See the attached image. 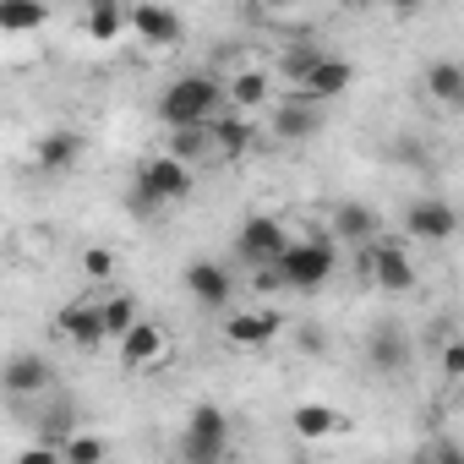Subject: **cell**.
Here are the masks:
<instances>
[{"label": "cell", "mask_w": 464, "mask_h": 464, "mask_svg": "<svg viewBox=\"0 0 464 464\" xmlns=\"http://www.w3.org/2000/svg\"><path fill=\"white\" fill-rule=\"evenodd\" d=\"M218 104H224L218 77H208V72H180V77L159 93V121H164L169 131H197V126H208V121L218 115Z\"/></svg>", "instance_id": "cell-1"}, {"label": "cell", "mask_w": 464, "mask_h": 464, "mask_svg": "<svg viewBox=\"0 0 464 464\" xmlns=\"http://www.w3.org/2000/svg\"><path fill=\"white\" fill-rule=\"evenodd\" d=\"M191 186H197V175H191L180 159L153 153V159H142L137 175H131V202L148 208V213H159V208H169V202H186Z\"/></svg>", "instance_id": "cell-2"}, {"label": "cell", "mask_w": 464, "mask_h": 464, "mask_svg": "<svg viewBox=\"0 0 464 464\" xmlns=\"http://www.w3.org/2000/svg\"><path fill=\"white\" fill-rule=\"evenodd\" d=\"M334 268H339V252H334V241H323V236H312V241H290L285 246V257L274 263V279L285 285V290H323L328 279H334Z\"/></svg>", "instance_id": "cell-3"}, {"label": "cell", "mask_w": 464, "mask_h": 464, "mask_svg": "<svg viewBox=\"0 0 464 464\" xmlns=\"http://www.w3.org/2000/svg\"><path fill=\"white\" fill-rule=\"evenodd\" d=\"M355 268H361V279L377 285L382 295H404V290H415V279H420V268L410 263V246H404V241H388V236H377L372 246H361Z\"/></svg>", "instance_id": "cell-4"}, {"label": "cell", "mask_w": 464, "mask_h": 464, "mask_svg": "<svg viewBox=\"0 0 464 464\" xmlns=\"http://www.w3.org/2000/svg\"><path fill=\"white\" fill-rule=\"evenodd\" d=\"M229 459V415L218 404H197L180 426V464H224Z\"/></svg>", "instance_id": "cell-5"}, {"label": "cell", "mask_w": 464, "mask_h": 464, "mask_svg": "<svg viewBox=\"0 0 464 464\" xmlns=\"http://www.w3.org/2000/svg\"><path fill=\"white\" fill-rule=\"evenodd\" d=\"M285 246H290V229L274 213H246L241 229H236V257L246 268H257V274H274V263L285 257Z\"/></svg>", "instance_id": "cell-6"}, {"label": "cell", "mask_w": 464, "mask_h": 464, "mask_svg": "<svg viewBox=\"0 0 464 464\" xmlns=\"http://www.w3.org/2000/svg\"><path fill=\"white\" fill-rule=\"evenodd\" d=\"M50 382H55V366L39 350H12L0 361V393L6 399H39L50 393Z\"/></svg>", "instance_id": "cell-7"}, {"label": "cell", "mask_w": 464, "mask_h": 464, "mask_svg": "<svg viewBox=\"0 0 464 464\" xmlns=\"http://www.w3.org/2000/svg\"><path fill=\"white\" fill-rule=\"evenodd\" d=\"M180 279H186V295H191L202 312H224L229 295H236V279H229V268L213 263V257H191Z\"/></svg>", "instance_id": "cell-8"}, {"label": "cell", "mask_w": 464, "mask_h": 464, "mask_svg": "<svg viewBox=\"0 0 464 464\" xmlns=\"http://www.w3.org/2000/svg\"><path fill=\"white\" fill-rule=\"evenodd\" d=\"M279 328H285V317L263 312V306H241V312L224 317V339L236 344V350H268L279 339Z\"/></svg>", "instance_id": "cell-9"}, {"label": "cell", "mask_w": 464, "mask_h": 464, "mask_svg": "<svg viewBox=\"0 0 464 464\" xmlns=\"http://www.w3.org/2000/svg\"><path fill=\"white\" fill-rule=\"evenodd\" d=\"M82 131H72V126H50V131H39V142H34V169L39 175H72L77 169V159H82Z\"/></svg>", "instance_id": "cell-10"}, {"label": "cell", "mask_w": 464, "mask_h": 464, "mask_svg": "<svg viewBox=\"0 0 464 464\" xmlns=\"http://www.w3.org/2000/svg\"><path fill=\"white\" fill-rule=\"evenodd\" d=\"M115 355H121V366L126 372H148V366H159L164 355H169V334L159 328V323H131V334L126 339H115Z\"/></svg>", "instance_id": "cell-11"}, {"label": "cell", "mask_w": 464, "mask_h": 464, "mask_svg": "<svg viewBox=\"0 0 464 464\" xmlns=\"http://www.w3.org/2000/svg\"><path fill=\"white\" fill-rule=\"evenodd\" d=\"M453 229H459V213L442 197H420V202L404 208V236L410 241H448Z\"/></svg>", "instance_id": "cell-12"}, {"label": "cell", "mask_w": 464, "mask_h": 464, "mask_svg": "<svg viewBox=\"0 0 464 464\" xmlns=\"http://www.w3.org/2000/svg\"><path fill=\"white\" fill-rule=\"evenodd\" d=\"M55 334H61L77 355H99V350H104V328H99L93 301H72V306H61V312H55Z\"/></svg>", "instance_id": "cell-13"}, {"label": "cell", "mask_w": 464, "mask_h": 464, "mask_svg": "<svg viewBox=\"0 0 464 464\" xmlns=\"http://www.w3.org/2000/svg\"><path fill=\"white\" fill-rule=\"evenodd\" d=\"M350 82H355V66L350 61H339V55H323L312 72H306V82L295 88V99H306V104H328V99H339V93H350Z\"/></svg>", "instance_id": "cell-14"}, {"label": "cell", "mask_w": 464, "mask_h": 464, "mask_svg": "<svg viewBox=\"0 0 464 464\" xmlns=\"http://www.w3.org/2000/svg\"><path fill=\"white\" fill-rule=\"evenodd\" d=\"M126 34H137L142 44H180V12L175 6H131L126 12Z\"/></svg>", "instance_id": "cell-15"}, {"label": "cell", "mask_w": 464, "mask_h": 464, "mask_svg": "<svg viewBox=\"0 0 464 464\" xmlns=\"http://www.w3.org/2000/svg\"><path fill=\"white\" fill-rule=\"evenodd\" d=\"M334 236L361 252V246H372L382 236V218H377L372 202H334Z\"/></svg>", "instance_id": "cell-16"}, {"label": "cell", "mask_w": 464, "mask_h": 464, "mask_svg": "<svg viewBox=\"0 0 464 464\" xmlns=\"http://www.w3.org/2000/svg\"><path fill=\"white\" fill-rule=\"evenodd\" d=\"M350 420H344V410H334V404H295L290 410V431L295 437H306V442H328V437H339Z\"/></svg>", "instance_id": "cell-17"}, {"label": "cell", "mask_w": 464, "mask_h": 464, "mask_svg": "<svg viewBox=\"0 0 464 464\" xmlns=\"http://www.w3.org/2000/svg\"><path fill=\"white\" fill-rule=\"evenodd\" d=\"M208 137H213V159H241L246 148H252V137H257V126L246 121V115H213L208 121Z\"/></svg>", "instance_id": "cell-18"}, {"label": "cell", "mask_w": 464, "mask_h": 464, "mask_svg": "<svg viewBox=\"0 0 464 464\" xmlns=\"http://www.w3.org/2000/svg\"><path fill=\"white\" fill-rule=\"evenodd\" d=\"M366 361H372L377 372H404V366H410V334L393 328V323H382V328L366 339Z\"/></svg>", "instance_id": "cell-19"}, {"label": "cell", "mask_w": 464, "mask_h": 464, "mask_svg": "<svg viewBox=\"0 0 464 464\" xmlns=\"http://www.w3.org/2000/svg\"><path fill=\"white\" fill-rule=\"evenodd\" d=\"M93 312H99V328H104V344H110V339H126V334H131V323H137V295H126V290H115V295H104V301H93Z\"/></svg>", "instance_id": "cell-20"}, {"label": "cell", "mask_w": 464, "mask_h": 464, "mask_svg": "<svg viewBox=\"0 0 464 464\" xmlns=\"http://www.w3.org/2000/svg\"><path fill=\"white\" fill-rule=\"evenodd\" d=\"M274 93V77L268 72H257V66H246V72H236L229 77V88H224V99L236 104V115H246V110H257L263 99Z\"/></svg>", "instance_id": "cell-21"}, {"label": "cell", "mask_w": 464, "mask_h": 464, "mask_svg": "<svg viewBox=\"0 0 464 464\" xmlns=\"http://www.w3.org/2000/svg\"><path fill=\"white\" fill-rule=\"evenodd\" d=\"M420 88H426L437 104H464V66H459V61H431L426 77H420Z\"/></svg>", "instance_id": "cell-22"}, {"label": "cell", "mask_w": 464, "mask_h": 464, "mask_svg": "<svg viewBox=\"0 0 464 464\" xmlns=\"http://www.w3.org/2000/svg\"><path fill=\"white\" fill-rule=\"evenodd\" d=\"M317 126H323V110L306 104V99H295V93H290V104L279 110V121H274V131H279L285 142H306Z\"/></svg>", "instance_id": "cell-23"}, {"label": "cell", "mask_w": 464, "mask_h": 464, "mask_svg": "<svg viewBox=\"0 0 464 464\" xmlns=\"http://www.w3.org/2000/svg\"><path fill=\"white\" fill-rule=\"evenodd\" d=\"M82 28H88L93 44H115L126 34V6H115V0H93L88 17H82Z\"/></svg>", "instance_id": "cell-24"}, {"label": "cell", "mask_w": 464, "mask_h": 464, "mask_svg": "<svg viewBox=\"0 0 464 464\" xmlns=\"http://www.w3.org/2000/svg\"><path fill=\"white\" fill-rule=\"evenodd\" d=\"M50 23V6L39 0H0V34H39Z\"/></svg>", "instance_id": "cell-25"}, {"label": "cell", "mask_w": 464, "mask_h": 464, "mask_svg": "<svg viewBox=\"0 0 464 464\" xmlns=\"http://www.w3.org/2000/svg\"><path fill=\"white\" fill-rule=\"evenodd\" d=\"M169 159H180V164L197 175V164L213 159V137H208V126H197V131H175V137H169Z\"/></svg>", "instance_id": "cell-26"}, {"label": "cell", "mask_w": 464, "mask_h": 464, "mask_svg": "<svg viewBox=\"0 0 464 464\" xmlns=\"http://www.w3.org/2000/svg\"><path fill=\"white\" fill-rule=\"evenodd\" d=\"M104 459H110V448L99 431H72L61 442V464H104Z\"/></svg>", "instance_id": "cell-27"}, {"label": "cell", "mask_w": 464, "mask_h": 464, "mask_svg": "<svg viewBox=\"0 0 464 464\" xmlns=\"http://www.w3.org/2000/svg\"><path fill=\"white\" fill-rule=\"evenodd\" d=\"M317 61H323V50L295 44V50H285V55H279V72H285V82H290V88H301V82H306V72H312Z\"/></svg>", "instance_id": "cell-28"}, {"label": "cell", "mask_w": 464, "mask_h": 464, "mask_svg": "<svg viewBox=\"0 0 464 464\" xmlns=\"http://www.w3.org/2000/svg\"><path fill=\"white\" fill-rule=\"evenodd\" d=\"M82 279L115 285V252H110V246H88V252H82Z\"/></svg>", "instance_id": "cell-29"}, {"label": "cell", "mask_w": 464, "mask_h": 464, "mask_svg": "<svg viewBox=\"0 0 464 464\" xmlns=\"http://www.w3.org/2000/svg\"><path fill=\"white\" fill-rule=\"evenodd\" d=\"M12 464H61V448H50V442H34V448H23Z\"/></svg>", "instance_id": "cell-30"}, {"label": "cell", "mask_w": 464, "mask_h": 464, "mask_svg": "<svg viewBox=\"0 0 464 464\" xmlns=\"http://www.w3.org/2000/svg\"><path fill=\"white\" fill-rule=\"evenodd\" d=\"M442 366H448V377H459V366H464V350H459V344H448V350H442Z\"/></svg>", "instance_id": "cell-31"}, {"label": "cell", "mask_w": 464, "mask_h": 464, "mask_svg": "<svg viewBox=\"0 0 464 464\" xmlns=\"http://www.w3.org/2000/svg\"><path fill=\"white\" fill-rule=\"evenodd\" d=\"M431 464H464V459H459V448H453V442H442V448L431 453Z\"/></svg>", "instance_id": "cell-32"}, {"label": "cell", "mask_w": 464, "mask_h": 464, "mask_svg": "<svg viewBox=\"0 0 464 464\" xmlns=\"http://www.w3.org/2000/svg\"><path fill=\"white\" fill-rule=\"evenodd\" d=\"M301 344H306V355H317V350H323V334H317V328H306V334H301Z\"/></svg>", "instance_id": "cell-33"}]
</instances>
